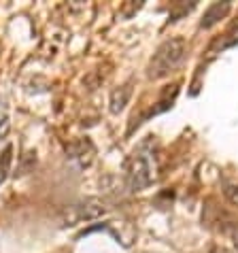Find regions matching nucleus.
I'll list each match as a JSON object with an SVG mask.
<instances>
[{
    "mask_svg": "<svg viewBox=\"0 0 238 253\" xmlns=\"http://www.w3.org/2000/svg\"><path fill=\"white\" fill-rule=\"evenodd\" d=\"M185 39L181 37H172V39H166L162 45L156 49L153 58L149 62V79H164L172 73L174 68L181 64V60L185 58Z\"/></svg>",
    "mask_w": 238,
    "mask_h": 253,
    "instance_id": "obj_1",
    "label": "nucleus"
},
{
    "mask_svg": "<svg viewBox=\"0 0 238 253\" xmlns=\"http://www.w3.org/2000/svg\"><path fill=\"white\" fill-rule=\"evenodd\" d=\"M123 179H125V187L130 192H143V189H147L153 183L156 174H153V166H151V153H145L143 145L125 160Z\"/></svg>",
    "mask_w": 238,
    "mask_h": 253,
    "instance_id": "obj_2",
    "label": "nucleus"
},
{
    "mask_svg": "<svg viewBox=\"0 0 238 253\" xmlns=\"http://www.w3.org/2000/svg\"><path fill=\"white\" fill-rule=\"evenodd\" d=\"M107 213V205H104V200L100 198H85L81 202H77V205L64 209V213H62V226H77V223H83V221H94L98 217H102Z\"/></svg>",
    "mask_w": 238,
    "mask_h": 253,
    "instance_id": "obj_3",
    "label": "nucleus"
},
{
    "mask_svg": "<svg viewBox=\"0 0 238 253\" xmlns=\"http://www.w3.org/2000/svg\"><path fill=\"white\" fill-rule=\"evenodd\" d=\"M64 151H66V158L79 162L81 168H87L96 158V147H94V143L89 138H75V140H71V143L64 147Z\"/></svg>",
    "mask_w": 238,
    "mask_h": 253,
    "instance_id": "obj_4",
    "label": "nucleus"
},
{
    "mask_svg": "<svg viewBox=\"0 0 238 253\" xmlns=\"http://www.w3.org/2000/svg\"><path fill=\"white\" fill-rule=\"evenodd\" d=\"M94 230H104V232H109V234H113L115 241L121 243L123 247H130L132 241H134V236H136L134 226L128 223V221H109V223H104V226L89 228L87 232H94Z\"/></svg>",
    "mask_w": 238,
    "mask_h": 253,
    "instance_id": "obj_5",
    "label": "nucleus"
},
{
    "mask_svg": "<svg viewBox=\"0 0 238 253\" xmlns=\"http://www.w3.org/2000/svg\"><path fill=\"white\" fill-rule=\"evenodd\" d=\"M130 96H132V81L115 87L113 92H111V100H109L111 113H113V115L121 113V111L125 109V104H128V100H130Z\"/></svg>",
    "mask_w": 238,
    "mask_h": 253,
    "instance_id": "obj_6",
    "label": "nucleus"
},
{
    "mask_svg": "<svg viewBox=\"0 0 238 253\" xmlns=\"http://www.w3.org/2000/svg\"><path fill=\"white\" fill-rule=\"evenodd\" d=\"M230 9H232V4L230 2H213L204 11V17H202V22H200V28H213L219 19H223L228 15Z\"/></svg>",
    "mask_w": 238,
    "mask_h": 253,
    "instance_id": "obj_7",
    "label": "nucleus"
},
{
    "mask_svg": "<svg viewBox=\"0 0 238 253\" xmlns=\"http://www.w3.org/2000/svg\"><path fill=\"white\" fill-rule=\"evenodd\" d=\"M11 162H13V145H6L2 151H0V185L6 181L11 172Z\"/></svg>",
    "mask_w": 238,
    "mask_h": 253,
    "instance_id": "obj_8",
    "label": "nucleus"
},
{
    "mask_svg": "<svg viewBox=\"0 0 238 253\" xmlns=\"http://www.w3.org/2000/svg\"><path fill=\"white\" fill-rule=\"evenodd\" d=\"M6 132H9V104L4 96H0V136H6Z\"/></svg>",
    "mask_w": 238,
    "mask_h": 253,
    "instance_id": "obj_9",
    "label": "nucleus"
},
{
    "mask_svg": "<svg viewBox=\"0 0 238 253\" xmlns=\"http://www.w3.org/2000/svg\"><path fill=\"white\" fill-rule=\"evenodd\" d=\"M226 198L230 200V205L238 207V185H232V187H226Z\"/></svg>",
    "mask_w": 238,
    "mask_h": 253,
    "instance_id": "obj_10",
    "label": "nucleus"
},
{
    "mask_svg": "<svg viewBox=\"0 0 238 253\" xmlns=\"http://www.w3.org/2000/svg\"><path fill=\"white\" fill-rule=\"evenodd\" d=\"M141 6H143V2H138V4H125L123 11H121V15H123V17H132V13L138 11Z\"/></svg>",
    "mask_w": 238,
    "mask_h": 253,
    "instance_id": "obj_11",
    "label": "nucleus"
},
{
    "mask_svg": "<svg viewBox=\"0 0 238 253\" xmlns=\"http://www.w3.org/2000/svg\"><path fill=\"white\" fill-rule=\"evenodd\" d=\"M230 238H232V245H234V249L238 251V223L234 226V230L230 232Z\"/></svg>",
    "mask_w": 238,
    "mask_h": 253,
    "instance_id": "obj_12",
    "label": "nucleus"
}]
</instances>
